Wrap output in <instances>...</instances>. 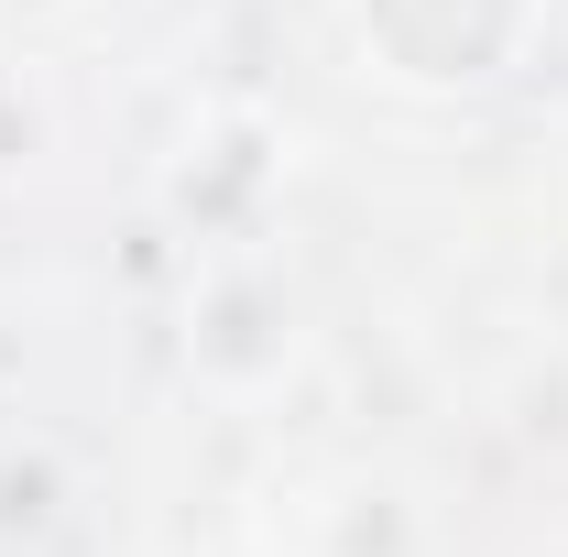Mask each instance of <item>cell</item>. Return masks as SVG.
Masks as SVG:
<instances>
[{"instance_id": "6da1fadb", "label": "cell", "mask_w": 568, "mask_h": 557, "mask_svg": "<svg viewBox=\"0 0 568 557\" xmlns=\"http://www.w3.org/2000/svg\"><path fill=\"white\" fill-rule=\"evenodd\" d=\"M351 22L405 88H493L536 33V0H351Z\"/></svg>"}]
</instances>
